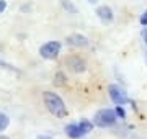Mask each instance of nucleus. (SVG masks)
Wrapping results in <instances>:
<instances>
[{
	"mask_svg": "<svg viewBox=\"0 0 147 139\" xmlns=\"http://www.w3.org/2000/svg\"><path fill=\"white\" fill-rule=\"evenodd\" d=\"M115 113H116V116L119 118V119H126V111H124V108L121 107V105H116Z\"/></svg>",
	"mask_w": 147,
	"mask_h": 139,
	"instance_id": "ddd939ff",
	"label": "nucleus"
},
{
	"mask_svg": "<svg viewBox=\"0 0 147 139\" xmlns=\"http://www.w3.org/2000/svg\"><path fill=\"white\" fill-rule=\"evenodd\" d=\"M36 139H51V138H49V136H38Z\"/></svg>",
	"mask_w": 147,
	"mask_h": 139,
	"instance_id": "f3484780",
	"label": "nucleus"
},
{
	"mask_svg": "<svg viewBox=\"0 0 147 139\" xmlns=\"http://www.w3.org/2000/svg\"><path fill=\"white\" fill-rule=\"evenodd\" d=\"M139 22H141V25H142V26H147V10H146V11H144V13L141 15V18H139Z\"/></svg>",
	"mask_w": 147,
	"mask_h": 139,
	"instance_id": "4468645a",
	"label": "nucleus"
},
{
	"mask_svg": "<svg viewBox=\"0 0 147 139\" xmlns=\"http://www.w3.org/2000/svg\"><path fill=\"white\" fill-rule=\"evenodd\" d=\"M64 131H65V134H67L70 139H80L82 136H85V133H84V129H82V126H80V123H69Z\"/></svg>",
	"mask_w": 147,
	"mask_h": 139,
	"instance_id": "6e6552de",
	"label": "nucleus"
},
{
	"mask_svg": "<svg viewBox=\"0 0 147 139\" xmlns=\"http://www.w3.org/2000/svg\"><path fill=\"white\" fill-rule=\"evenodd\" d=\"M96 16L100 18L101 23H105V25H110L113 20H115V13H113V10H111V7L108 5H100L98 8H96Z\"/></svg>",
	"mask_w": 147,
	"mask_h": 139,
	"instance_id": "0eeeda50",
	"label": "nucleus"
},
{
	"mask_svg": "<svg viewBox=\"0 0 147 139\" xmlns=\"http://www.w3.org/2000/svg\"><path fill=\"white\" fill-rule=\"evenodd\" d=\"M87 2H88V3H96L98 0H87Z\"/></svg>",
	"mask_w": 147,
	"mask_h": 139,
	"instance_id": "6ab92c4d",
	"label": "nucleus"
},
{
	"mask_svg": "<svg viewBox=\"0 0 147 139\" xmlns=\"http://www.w3.org/2000/svg\"><path fill=\"white\" fill-rule=\"evenodd\" d=\"M54 85H57V87L65 85V74L64 72H57V74L54 75Z\"/></svg>",
	"mask_w": 147,
	"mask_h": 139,
	"instance_id": "f8f14e48",
	"label": "nucleus"
},
{
	"mask_svg": "<svg viewBox=\"0 0 147 139\" xmlns=\"http://www.w3.org/2000/svg\"><path fill=\"white\" fill-rule=\"evenodd\" d=\"M116 121H118V116H116L115 110H111V108L98 110L93 116V124L98 128H111L116 124Z\"/></svg>",
	"mask_w": 147,
	"mask_h": 139,
	"instance_id": "f03ea898",
	"label": "nucleus"
},
{
	"mask_svg": "<svg viewBox=\"0 0 147 139\" xmlns=\"http://www.w3.org/2000/svg\"><path fill=\"white\" fill-rule=\"evenodd\" d=\"M65 43L69 46H72V48H87L90 44V41L88 38L85 34H82V33H74V34H69L65 38Z\"/></svg>",
	"mask_w": 147,
	"mask_h": 139,
	"instance_id": "423d86ee",
	"label": "nucleus"
},
{
	"mask_svg": "<svg viewBox=\"0 0 147 139\" xmlns=\"http://www.w3.org/2000/svg\"><path fill=\"white\" fill-rule=\"evenodd\" d=\"M61 48H62V44L59 43V41H47L44 43L39 48V56L42 59H47V61H53L59 56L61 53Z\"/></svg>",
	"mask_w": 147,
	"mask_h": 139,
	"instance_id": "7ed1b4c3",
	"label": "nucleus"
},
{
	"mask_svg": "<svg viewBox=\"0 0 147 139\" xmlns=\"http://www.w3.org/2000/svg\"><path fill=\"white\" fill-rule=\"evenodd\" d=\"M8 124H10V118L7 116L3 111H0V133H3L8 128Z\"/></svg>",
	"mask_w": 147,
	"mask_h": 139,
	"instance_id": "9d476101",
	"label": "nucleus"
},
{
	"mask_svg": "<svg viewBox=\"0 0 147 139\" xmlns=\"http://www.w3.org/2000/svg\"><path fill=\"white\" fill-rule=\"evenodd\" d=\"M142 39H144V43H146V46H147V28L146 26L142 30Z\"/></svg>",
	"mask_w": 147,
	"mask_h": 139,
	"instance_id": "dca6fc26",
	"label": "nucleus"
},
{
	"mask_svg": "<svg viewBox=\"0 0 147 139\" xmlns=\"http://www.w3.org/2000/svg\"><path fill=\"white\" fill-rule=\"evenodd\" d=\"M64 64L67 65L69 70H72L75 74H82V72L87 70V62H85L84 57H80L79 54H72V56L65 57V62Z\"/></svg>",
	"mask_w": 147,
	"mask_h": 139,
	"instance_id": "39448f33",
	"label": "nucleus"
},
{
	"mask_svg": "<svg viewBox=\"0 0 147 139\" xmlns=\"http://www.w3.org/2000/svg\"><path fill=\"white\" fill-rule=\"evenodd\" d=\"M5 8H7V2L5 0H0V13H3Z\"/></svg>",
	"mask_w": 147,
	"mask_h": 139,
	"instance_id": "2eb2a0df",
	"label": "nucleus"
},
{
	"mask_svg": "<svg viewBox=\"0 0 147 139\" xmlns=\"http://www.w3.org/2000/svg\"><path fill=\"white\" fill-rule=\"evenodd\" d=\"M80 123V126H82V129H84V133L85 134H88V133H92L93 131V128H95V124H93V121H90V119H80L79 121Z\"/></svg>",
	"mask_w": 147,
	"mask_h": 139,
	"instance_id": "1a4fd4ad",
	"label": "nucleus"
},
{
	"mask_svg": "<svg viewBox=\"0 0 147 139\" xmlns=\"http://www.w3.org/2000/svg\"><path fill=\"white\" fill-rule=\"evenodd\" d=\"M0 139H10L8 136H3V134H0Z\"/></svg>",
	"mask_w": 147,
	"mask_h": 139,
	"instance_id": "a211bd4d",
	"label": "nucleus"
},
{
	"mask_svg": "<svg viewBox=\"0 0 147 139\" xmlns=\"http://www.w3.org/2000/svg\"><path fill=\"white\" fill-rule=\"evenodd\" d=\"M108 93H110V98L111 102L115 103V105H121V107H124L126 103H129V96H127V93L123 88H121L118 84H111L110 87H108Z\"/></svg>",
	"mask_w": 147,
	"mask_h": 139,
	"instance_id": "20e7f679",
	"label": "nucleus"
},
{
	"mask_svg": "<svg viewBox=\"0 0 147 139\" xmlns=\"http://www.w3.org/2000/svg\"><path fill=\"white\" fill-rule=\"evenodd\" d=\"M61 7H62L65 11H69V13H77V7L74 5L70 0H62V2H61Z\"/></svg>",
	"mask_w": 147,
	"mask_h": 139,
	"instance_id": "9b49d317",
	"label": "nucleus"
},
{
	"mask_svg": "<svg viewBox=\"0 0 147 139\" xmlns=\"http://www.w3.org/2000/svg\"><path fill=\"white\" fill-rule=\"evenodd\" d=\"M42 102H44V107L47 108V111L54 115L56 118H65L67 115V107H65V103L57 93H54V92H44L42 93Z\"/></svg>",
	"mask_w": 147,
	"mask_h": 139,
	"instance_id": "f257e3e1",
	"label": "nucleus"
}]
</instances>
